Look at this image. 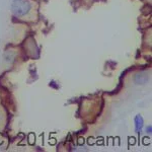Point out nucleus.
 Masks as SVG:
<instances>
[{"instance_id":"1","label":"nucleus","mask_w":152,"mask_h":152,"mask_svg":"<svg viewBox=\"0 0 152 152\" xmlns=\"http://www.w3.org/2000/svg\"><path fill=\"white\" fill-rule=\"evenodd\" d=\"M11 10L15 16H24L31 10V3L28 0H13Z\"/></svg>"},{"instance_id":"2","label":"nucleus","mask_w":152,"mask_h":152,"mask_svg":"<svg viewBox=\"0 0 152 152\" xmlns=\"http://www.w3.org/2000/svg\"><path fill=\"white\" fill-rule=\"evenodd\" d=\"M143 125H144L143 118H142L140 115H137V116L135 117V130H136V132L138 134H140L142 132Z\"/></svg>"}]
</instances>
